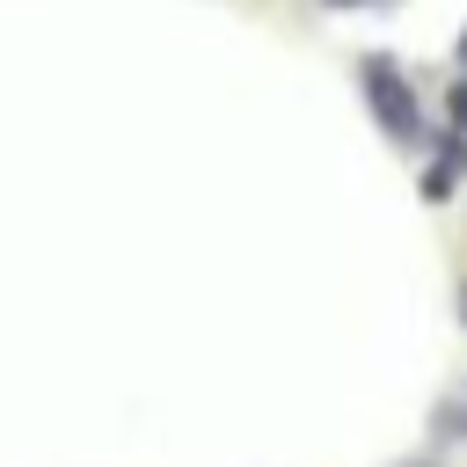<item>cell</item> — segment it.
Here are the masks:
<instances>
[{
	"mask_svg": "<svg viewBox=\"0 0 467 467\" xmlns=\"http://www.w3.org/2000/svg\"><path fill=\"white\" fill-rule=\"evenodd\" d=\"M372 109L387 131H416V102H401V80L387 73V58H372Z\"/></svg>",
	"mask_w": 467,
	"mask_h": 467,
	"instance_id": "6da1fadb",
	"label": "cell"
},
{
	"mask_svg": "<svg viewBox=\"0 0 467 467\" xmlns=\"http://www.w3.org/2000/svg\"><path fill=\"white\" fill-rule=\"evenodd\" d=\"M452 117H460V124H467V80H460V95H452Z\"/></svg>",
	"mask_w": 467,
	"mask_h": 467,
	"instance_id": "7a4b0ae2",
	"label": "cell"
},
{
	"mask_svg": "<svg viewBox=\"0 0 467 467\" xmlns=\"http://www.w3.org/2000/svg\"><path fill=\"white\" fill-rule=\"evenodd\" d=\"M460 321H467V292H460Z\"/></svg>",
	"mask_w": 467,
	"mask_h": 467,
	"instance_id": "3957f363",
	"label": "cell"
},
{
	"mask_svg": "<svg viewBox=\"0 0 467 467\" xmlns=\"http://www.w3.org/2000/svg\"><path fill=\"white\" fill-rule=\"evenodd\" d=\"M460 58H467V36H460Z\"/></svg>",
	"mask_w": 467,
	"mask_h": 467,
	"instance_id": "277c9868",
	"label": "cell"
}]
</instances>
